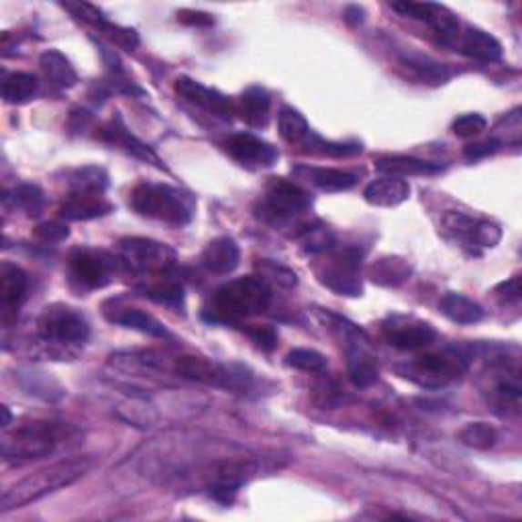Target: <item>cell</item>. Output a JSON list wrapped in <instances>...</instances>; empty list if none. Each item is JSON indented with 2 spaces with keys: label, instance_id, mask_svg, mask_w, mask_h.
<instances>
[{
  "label": "cell",
  "instance_id": "9a60e30c",
  "mask_svg": "<svg viewBox=\"0 0 522 522\" xmlns=\"http://www.w3.org/2000/svg\"><path fill=\"white\" fill-rule=\"evenodd\" d=\"M174 88L179 97L186 98L188 102H192V105H196V107L207 108V110H210V113H215L219 117L230 118V115L235 113L233 102H230L225 94H220L215 88L204 87V84L196 82L192 78H186V76L176 80Z\"/></svg>",
  "mask_w": 522,
  "mask_h": 522
},
{
  "label": "cell",
  "instance_id": "cb8c5ba5",
  "mask_svg": "<svg viewBox=\"0 0 522 522\" xmlns=\"http://www.w3.org/2000/svg\"><path fill=\"white\" fill-rule=\"evenodd\" d=\"M39 66L41 70H44L46 78L54 84L56 88L67 90L76 87V82H78V74H76L70 59H67L62 51L57 49L44 51L39 57Z\"/></svg>",
  "mask_w": 522,
  "mask_h": 522
},
{
  "label": "cell",
  "instance_id": "603a6c76",
  "mask_svg": "<svg viewBox=\"0 0 522 522\" xmlns=\"http://www.w3.org/2000/svg\"><path fill=\"white\" fill-rule=\"evenodd\" d=\"M375 169L388 176L408 178V176H435L443 172V166L410 156H388L375 161Z\"/></svg>",
  "mask_w": 522,
  "mask_h": 522
},
{
  "label": "cell",
  "instance_id": "d6a6232c",
  "mask_svg": "<svg viewBox=\"0 0 522 522\" xmlns=\"http://www.w3.org/2000/svg\"><path fill=\"white\" fill-rule=\"evenodd\" d=\"M404 64L410 67V70H415L418 76H421V78H425L426 82L443 84L451 78L449 67L445 64L435 62V59L429 56L410 54L404 57Z\"/></svg>",
  "mask_w": 522,
  "mask_h": 522
},
{
  "label": "cell",
  "instance_id": "7dc6e473",
  "mask_svg": "<svg viewBox=\"0 0 522 522\" xmlns=\"http://www.w3.org/2000/svg\"><path fill=\"white\" fill-rule=\"evenodd\" d=\"M500 149V141L498 139H487V141H477V143H472V145H467V148L464 149V156L469 159V161H476V159H484L487 156H494L496 151Z\"/></svg>",
  "mask_w": 522,
  "mask_h": 522
},
{
  "label": "cell",
  "instance_id": "8d00e7d4",
  "mask_svg": "<svg viewBox=\"0 0 522 522\" xmlns=\"http://www.w3.org/2000/svg\"><path fill=\"white\" fill-rule=\"evenodd\" d=\"M143 292L149 298V301L158 302V304L174 306V308L184 306V288L179 286L178 281H172V280L159 281V284L148 286Z\"/></svg>",
  "mask_w": 522,
  "mask_h": 522
},
{
  "label": "cell",
  "instance_id": "484cf974",
  "mask_svg": "<svg viewBox=\"0 0 522 522\" xmlns=\"http://www.w3.org/2000/svg\"><path fill=\"white\" fill-rule=\"evenodd\" d=\"M115 324H121L125 329H133L145 333V335L151 337H168L169 333L166 329V324L158 321L156 316H151L148 312H143L141 308H115V314L108 316Z\"/></svg>",
  "mask_w": 522,
  "mask_h": 522
},
{
  "label": "cell",
  "instance_id": "ab89813d",
  "mask_svg": "<svg viewBox=\"0 0 522 522\" xmlns=\"http://www.w3.org/2000/svg\"><path fill=\"white\" fill-rule=\"evenodd\" d=\"M97 29L105 36L108 41H113L117 47L127 49V51H135L137 46H139V36H137L135 29L129 27H121V25L110 23L108 19H102Z\"/></svg>",
  "mask_w": 522,
  "mask_h": 522
},
{
  "label": "cell",
  "instance_id": "52a82bcc",
  "mask_svg": "<svg viewBox=\"0 0 522 522\" xmlns=\"http://www.w3.org/2000/svg\"><path fill=\"white\" fill-rule=\"evenodd\" d=\"M37 327L44 343L54 347L84 345L90 337L87 316L66 304H51L44 308V312L39 314Z\"/></svg>",
  "mask_w": 522,
  "mask_h": 522
},
{
  "label": "cell",
  "instance_id": "ffe728a7",
  "mask_svg": "<svg viewBox=\"0 0 522 522\" xmlns=\"http://www.w3.org/2000/svg\"><path fill=\"white\" fill-rule=\"evenodd\" d=\"M29 278L19 265L5 261L0 265V304L6 312H13L19 308L27 296Z\"/></svg>",
  "mask_w": 522,
  "mask_h": 522
},
{
  "label": "cell",
  "instance_id": "f5cc1de1",
  "mask_svg": "<svg viewBox=\"0 0 522 522\" xmlns=\"http://www.w3.org/2000/svg\"><path fill=\"white\" fill-rule=\"evenodd\" d=\"M363 8H359V6H349L347 11H345V19L351 23V25H359L363 21Z\"/></svg>",
  "mask_w": 522,
  "mask_h": 522
},
{
  "label": "cell",
  "instance_id": "e0dca14e",
  "mask_svg": "<svg viewBox=\"0 0 522 522\" xmlns=\"http://www.w3.org/2000/svg\"><path fill=\"white\" fill-rule=\"evenodd\" d=\"M292 174L301 179H306L324 192H345L357 184V176L337 168H314V166H296Z\"/></svg>",
  "mask_w": 522,
  "mask_h": 522
},
{
  "label": "cell",
  "instance_id": "3957f363",
  "mask_svg": "<svg viewBox=\"0 0 522 522\" xmlns=\"http://www.w3.org/2000/svg\"><path fill=\"white\" fill-rule=\"evenodd\" d=\"M70 426L62 423L33 421L21 425L3 439V457L8 464L44 459L70 439Z\"/></svg>",
  "mask_w": 522,
  "mask_h": 522
},
{
  "label": "cell",
  "instance_id": "c3c4849f",
  "mask_svg": "<svg viewBox=\"0 0 522 522\" xmlns=\"http://www.w3.org/2000/svg\"><path fill=\"white\" fill-rule=\"evenodd\" d=\"M178 21L184 23V25H190V27H212V25H215L212 15L202 13V11H190V8H184V11H179Z\"/></svg>",
  "mask_w": 522,
  "mask_h": 522
},
{
  "label": "cell",
  "instance_id": "d6986e66",
  "mask_svg": "<svg viewBox=\"0 0 522 522\" xmlns=\"http://www.w3.org/2000/svg\"><path fill=\"white\" fill-rule=\"evenodd\" d=\"M113 210L115 207L102 194H70V199L59 207V217L66 220H92L107 217Z\"/></svg>",
  "mask_w": 522,
  "mask_h": 522
},
{
  "label": "cell",
  "instance_id": "8992f818",
  "mask_svg": "<svg viewBox=\"0 0 522 522\" xmlns=\"http://www.w3.org/2000/svg\"><path fill=\"white\" fill-rule=\"evenodd\" d=\"M324 322L327 327L337 333V337L343 341L347 349V370L349 378L357 388H370L372 384L378 380L380 367L378 359L372 353L370 339L365 333L357 327V324L349 322L347 319H341L337 314L327 312L324 314Z\"/></svg>",
  "mask_w": 522,
  "mask_h": 522
},
{
  "label": "cell",
  "instance_id": "f1b7e54d",
  "mask_svg": "<svg viewBox=\"0 0 522 522\" xmlns=\"http://www.w3.org/2000/svg\"><path fill=\"white\" fill-rule=\"evenodd\" d=\"M39 82L33 74L13 72L3 82V98L8 105H23L37 94Z\"/></svg>",
  "mask_w": 522,
  "mask_h": 522
},
{
  "label": "cell",
  "instance_id": "5b68a950",
  "mask_svg": "<svg viewBox=\"0 0 522 522\" xmlns=\"http://www.w3.org/2000/svg\"><path fill=\"white\" fill-rule=\"evenodd\" d=\"M469 357L459 349H445L441 353H429L402 363L396 372L423 388H445L467 372Z\"/></svg>",
  "mask_w": 522,
  "mask_h": 522
},
{
  "label": "cell",
  "instance_id": "db71d44e",
  "mask_svg": "<svg viewBox=\"0 0 522 522\" xmlns=\"http://www.w3.org/2000/svg\"><path fill=\"white\" fill-rule=\"evenodd\" d=\"M11 425V413H8V408L3 406V426L6 429V426Z\"/></svg>",
  "mask_w": 522,
  "mask_h": 522
},
{
  "label": "cell",
  "instance_id": "f6af8a7d",
  "mask_svg": "<svg viewBox=\"0 0 522 522\" xmlns=\"http://www.w3.org/2000/svg\"><path fill=\"white\" fill-rule=\"evenodd\" d=\"M64 8H67V11L74 13V16H78V19L94 25V27H97V25H98L102 19H107V15L102 13L98 6L88 5V3H66Z\"/></svg>",
  "mask_w": 522,
  "mask_h": 522
},
{
  "label": "cell",
  "instance_id": "b9f144b4",
  "mask_svg": "<svg viewBox=\"0 0 522 522\" xmlns=\"http://www.w3.org/2000/svg\"><path fill=\"white\" fill-rule=\"evenodd\" d=\"M392 11H396L404 16H413V19L431 23L433 16L436 13L439 5L435 3H410V0H404V3H390Z\"/></svg>",
  "mask_w": 522,
  "mask_h": 522
},
{
  "label": "cell",
  "instance_id": "d4e9b609",
  "mask_svg": "<svg viewBox=\"0 0 522 522\" xmlns=\"http://www.w3.org/2000/svg\"><path fill=\"white\" fill-rule=\"evenodd\" d=\"M270 107L271 98L268 90L251 87L241 94V100H239V115H241L247 125L260 129V127H265L270 121Z\"/></svg>",
  "mask_w": 522,
  "mask_h": 522
},
{
  "label": "cell",
  "instance_id": "d590c367",
  "mask_svg": "<svg viewBox=\"0 0 522 522\" xmlns=\"http://www.w3.org/2000/svg\"><path fill=\"white\" fill-rule=\"evenodd\" d=\"M286 365L294 367V370L308 372V374H319L327 370V357L314 349H292L286 355Z\"/></svg>",
  "mask_w": 522,
  "mask_h": 522
},
{
  "label": "cell",
  "instance_id": "7c38bea8",
  "mask_svg": "<svg viewBox=\"0 0 522 522\" xmlns=\"http://www.w3.org/2000/svg\"><path fill=\"white\" fill-rule=\"evenodd\" d=\"M265 207L276 219H292L312 207V196L284 178H271L265 190Z\"/></svg>",
  "mask_w": 522,
  "mask_h": 522
},
{
  "label": "cell",
  "instance_id": "e575fe53",
  "mask_svg": "<svg viewBox=\"0 0 522 522\" xmlns=\"http://www.w3.org/2000/svg\"><path fill=\"white\" fill-rule=\"evenodd\" d=\"M459 441L472 449L487 451L498 441V433L487 423H469L459 431Z\"/></svg>",
  "mask_w": 522,
  "mask_h": 522
},
{
  "label": "cell",
  "instance_id": "6da1fadb",
  "mask_svg": "<svg viewBox=\"0 0 522 522\" xmlns=\"http://www.w3.org/2000/svg\"><path fill=\"white\" fill-rule=\"evenodd\" d=\"M94 466H97V461L92 457H74L39 469V472L23 477L21 482L8 487L3 494V500H0V512L23 508L31 502H37L49 494L62 490V487L72 486L87 476Z\"/></svg>",
  "mask_w": 522,
  "mask_h": 522
},
{
  "label": "cell",
  "instance_id": "bcb514c9",
  "mask_svg": "<svg viewBox=\"0 0 522 522\" xmlns=\"http://www.w3.org/2000/svg\"><path fill=\"white\" fill-rule=\"evenodd\" d=\"M67 235H70V230H67V227L62 225V222H57V220L44 222V225H39L36 229V237L41 239V241H46V243L64 241V239H67Z\"/></svg>",
  "mask_w": 522,
  "mask_h": 522
},
{
  "label": "cell",
  "instance_id": "f907efd6",
  "mask_svg": "<svg viewBox=\"0 0 522 522\" xmlns=\"http://www.w3.org/2000/svg\"><path fill=\"white\" fill-rule=\"evenodd\" d=\"M263 268H265V276H273V280L280 281L281 286H286V288H292L298 284V276L294 271H290L286 268H281V265H276V263H261Z\"/></svg>",
  "mask_w": 522,
  "mask_h": 522
},
{
  "label": "cell",
  "instance_id": "ac0fdd59",
  "mask_svg": "<svg viewBox=\"0 0 522 522\" xmlns=\"http://www.w3.org/2000/svg\"><path fill=\"white\" fill-rule=\"evenodd\" d=\"M100 137L108 143H115L118 148H123L127 153H131L133 158L141 159V161H148V164H153L159 169H166L164 161L159 159V156L156 151H153L149 145H145L143 141L137 139L135 135H131V131H127V127L121 123V118H117L115 123L107 125L105 129L100 131Z\"/></svg>",
  "mask_w": 522,
  "mask_h": 522
},
{
  "label": "cell",
  "instance_id": "4fadbf2b",
  "mask_svg": "<svg viewBox=\"0 0 522 522\" xmlns=\"http://www.w3.org/2000/svg\"><path fill=\"white\" fill-rule=\"evenodd\" d=\"M384 337L388 343L402 351H416L431 345L436 339V331L429 322L418 321L415 316H392L384 322Z\"/></svg>",
  "mask_w": 522,
  "mask_h": 522
},
{
  "label": "cell",
  "instance_id": "7a4b0ae2",
  "mask_svg": "<svg viewBox=\"0 0 522 522\" xmlns=\"http://www.w3.org/2000/svg\"><path fill=\"white\" fill-rule=\"evenodd\" d=\"M271 304V288L261 276H245L220 286L209 312L210 322H239L265 312Z\"/></svg>",
  "mask_w": 522,
  "mask_h": 522
},
{
  "label": "cell",
  "instance_id": "74e56055",
  "mask_svg": "<svg viewBox=\"0 0 522 522\" xmlns=\"http://www.w3.org/2000/svg\"><path fill=\"white\" fill-rule=\"evenodd\" d=\"M13 202L16 207L23 209L29 217H37L41 210H44L46 196L44 190L36 184H21L19 188L13 190Z\"/></svg>",
  "mask_w": 522,
  "mask_h": 522
},
{
  "label": "cell",
  "instance_id": "5bb4252c",
  "mask_svg": "<svg viewBox=\"0 0 522 522\" xmlns=\"http://www.w3.org/2000/svg\"><path fill=\"white\" fill-rule=\"evenodd\" d=\"M227 151L230 158L237 159L243 166H258V168H270L278 161V149L270 145L268 141L260 139L251 133H237L229 137Z\"/></svg>",
  "mask_w": 522,
  "mask_h": 522
},
{
  "label": "cell",
  "instance_id": "277c9868",
  "mask_svg": "<svg viewBox=\"0 0 522 522\" xmlns=\"http://www.w3.org/2000/svg\"><path fill=\"white\" fill-rule=\"evenodd\" d=\"M131 207L137 215L168 225L182 227L194 217V199L168 184H141L131 194Z\"/></svg>",
  "mask_w": 522,
  "mask_h": 522
},
{
  "label": "cell",
  "instance_id": "30bf717a",
  "mask_svg": "<svg viewBox=\"0 0 522 522\" xmlns=\"http://www.w3.org/2000/svg\"><path fill=\"white\" fill-rule=\"evenodd\" d=\"M359 265H362V251L343 250L331 260L327 268L319 271V280L339 296H362L363 286L359 278Z\"/></svg>",
  "mask_w": 522,
  "mask_h": 522
},
{
  "label": "cell",
  "instance_id": "7402d4cb",
  "mask_svg": "<svg viewBox=\"0 0 522 522\" xmlns=\"http://www.w3.org/2000/svg\"><path fill=\"white\" fill-rule=\"evenodd\" d=\"M459 47L466 56L482 59V62H498L502 57V44L490 33L477 27H467L459 36Z\"/></svg>",
  "mask_w": 522,
  "mask_h": 522
},
{
  "label": "cell",
  "instance_id": "ee69618b",
  "mask_svg": "<svg viewBox=\"0 0 522 522\" xmlns=\"http://www.w3.org/2000/svg\"><path fill=\"white\" fill-rule=\"evenodd\" d=\"M486 127H487V121L482 115L469 113V115L459 117L457 121L453 123V133L461 137V139H469V137H477L479 133L486 131Z\"/></svg>",
  "mask_w": 522,
  "mask_h": 522
},
{
  "label": "cell",
  "instance_id": "8fae6325",
  "mask_svg": "<svg viewBox=\"0 0 522 522\" xmlns=\"http://www.w3.org/2000/svg\"><path fill=\"white\" fill-rule=\"evenodd\" d=\"M117 260L105 251L78 250L70 260V276L76 284L88 290L108 286L115 278Z\"/></svg>",
  "mask_w": 522,
  "mask_h": 522
},
{
  "label": "cell",
  "instance_id": "ba28073f",
  "mask_svg": "<svg viewBox=\"0 0 522 522\" xmlns=\"http://www.w3.org/2000/svg\"><path fill=\"white\" fill-rule=\"evenodd\" d=\"M172 372L182 380L207 384V386L225 388V390H247L251 380L243 370H235V367L222 365L215 362V359L202 355L174 357Z\"/></svg>",
  "mask_w": 522,
  "mask_h": 522
},
{
  "label": "cell",
  "instance_id": "83f0119b",
  "mask_svg": "<svg viewBox=\"0 0 522 522\" xmlns=\"http://www.w3.org/2000/svg\"><path fill=\"white\" fill-rule=\"evenodd\" d=\"M410 273H413V268L402 258H382L375 261L370 270V276L375 284L386 288H396L404 284Z\"/></svg>",
  "mask_w": 522,
  "mask_h": 522
},
{
  "label": "cell",
  "instance_id": "f35d334b",
  "mask_svg": "<svg viewBox=\"0 0 522 522\" xmlns=\"http://www.w3.org/2000/svg\"><path fill=\"white\" fill-rule=\"evenodd\" d=\"M443 229L447 230L449 235H453L455 239H461V241H466L467 245H472V237H474V230L477 220L464 215V212H455V210H449L445 212L443 217Z\"/></svg>",
  "mask_w": 522,
  "mask_h": 522
},
{
  "label": "cell",
  "instance_id": "44dd1931",
  "mask_svg": "<svg viewBox=\"0 0 522 522\" xmlns=\"http://www.w3.org/2000/svg\"><path fill=\"white\" fill-rule=\"evenodd\" d=\"M408 196H410L408 182L396 176L374 179V182L367 184V188L363 190V199L367 202L374 204V207H384V209L398 207V204L408 200Z\"/></svg>",
  "mask_w": 522,
  "mask_h": 522
},
{
  "label": "cell",
  "instance_id": "836d02e7",
  "mask_svg": "<svg viewBox=\"0 0 522 522\" xmlns=\"http://www.w3.org/2000/svg\"><path fill=\"white\" fill-rule=\"evenodd\" d=\"M301 245L306 253L319 255L327 253L335 245V235L329 227L321 225V222H314V225H308L301 233Z\"/></svg>",
  "mask_w": 522,
  "mask_h": 522
},
{
  "label": "cell",
  "instance_id": "9c48e42d",
  "mask_svg": "<svg viewBox=\"0 0 522 522\" xmlns=\"http://www.w3.org/2000/svg\"><path fill=\"white\" fill-rule=\"evenodd\" d=\"M118 255H121V261L135 271H164L172 268L176 261L172 247L145 237L121 239Z\"/></svg>",
  "mask_w": 522,
  "mask_h": 522
},
{
  "label": "cell",
  "instance_id": "2e32d148",
  "mask_svg": "<svg viewBox=\"0 0 522 522\" xmlns=\"http://www.w3.org/2000/svg\"><path fill=\"white\" fill-rule=\"evenodd\" d=\"M200 261L210 273L227 276V273L237 270L239 261H241V251H239V245L233 237H217L204 247Z\"/></svg>",
  "mask_w": 522,
  "mask_h": 522
},
{
  "label": "cell",
  "instance_id": "60d3db41",
  "mask_svg": "<svg viewBox=\"0 0 522 522\" xmlns=\"http://www.w3.org/2000/svg\"><path fill=\"white\" fill-rule=\"evenodd\" d=\"M311 148L312 151H319L322 156H333V158H349L355 156V153H362V145L357 143H335V141H322L321 137H314L311 133ZM306 139V141H308Z\"/></svg>",
  "mask_w": 522,
  "mask_h": 522
},
{
  "label": "cell",
  "instance_id": "681fc988",
  "mask_svg": "<svg viewBox=\"0 0 522 522\" xmlns=\"http://www.w3.org/2000/svg\"><path fill=\"white\" fill-rule=\"evenodd\" d=\"M496 294H498L504 302H512L517 304L522 296V288H520V276L510 278L502 284L496 286Z\"/></svg>",
  "mask_w": 522,
  "mask_h": 522
},
{
  "label": "cell",
  "instance_id": "4316f807",
  "mask_svg": "<svg viewBox=\"0 0 522 522\" xmlns=\"http://www.w3.org/2000/svg\"><path fill=\"white\" fill-rule=\"evenodd\" d=\"M439 308L449 321L457 324H476L484 319V308L472 301V298L457 292L445 294L441 298Z\"/></svg>",
  "mask_w": 522,
  "mask_h": 522
},
{
  "label": "cell",
  "instance_id": "4dcf8cb0",
  "mask_svg": "<svg viewBox=\"0 0 522 522\" xmlns=\"http://www.w3.org/2000/svg\"><path fill=\"white\" fill-rule=\"evenodd\" d=\"M67 186L70 194H102L108 186V176L100 168H80L70 174Z\"/></svg>",
  "mask_w": 522,
  "mask_h": 522
},
{
  "label": "cell",
  "instance_id": "816d5d0a",
  "mask_svg": "<svg viewBox=\"0 0 522 522\" xmlns=\"http://www.w3.org/2000/svg\"><path fill=\"white\" fill-rule=\"evenodd\" d=\"M247 333H250V337L265 351H271L278 343V335H276V331H273L271 327H253Z\"/></svg>",
  "mask_w": 522,
  "mask_h": 522
},
{
  "label": "cell",
  "instance_id": "f546056e",
  "mask_svg": "<svg viewBox=\"0 0 522 522\" xmlns=\"http://www.w3.org/2000/svg\"><path fill=\"white\" fill-rule=\"evenodd\" d=\"M278 129L281 139L288 143H304L311 137V127L301 110L292 107H281L278 115Z\"/></svg>",
  "mask_w": 522,
  "mask_h": 522
},
{
  "label": "cell",
  "instance_id": "1f68e13d",
  "mask_svg": "<svg viewBox=\"0 0 522 522\" xmlns=\"http://www.w3.org/2000/svg\"><path fill=\"white\" fill-rule=\"evenodd\" d=\"M16 380H19L21 386L27 390V394H33V396H41L46 400H57L64 396V388L59 386L56 380H51L47 374L27 370L19 372Z\"/></svg>",
  "mask_w": 522,
  "mask_h": 522
},
{
  "label": "cell",
  "instance_id": "7bdbcfd3",
  "mask_svg": "<svg viewBox=\"0 0 522 522\" xmlns=\"http://www.w3.org/2000/svg\"><path fill=\"white\" fill-rule=\"evenodd\" d=\"M500 239H502V230H500L498 225H496V222L477 220L474 237H472V245L484 247V250H487V247H490V250H492V247H496V245L500 243Z\"/></svg>",
  "mask_w": 522,
  "mask_h": 522
}]
</instances>
